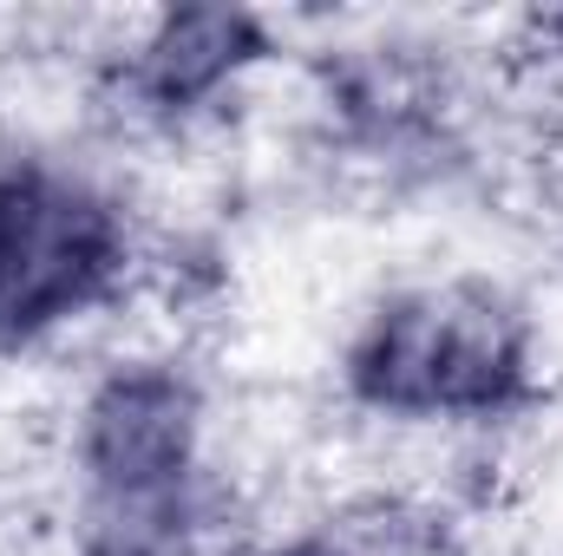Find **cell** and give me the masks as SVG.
<instances>
[{
    "instance_id": "1",
    "label": "cell",
    "mask_w": 563,
    "mask_h": 556,
    "mask_svg": "<svg viewBox=\"0 0 563 556\" xmlns=\"http://www.w3.org/2000/svg\"><path fill=\"white\" fill-rule=\"evenodd\" d=\"M86 556H190L203 531V400L177 367H119L79 413Z\"/></svg>"
},
{
    "instance_id": "2",
    "label": "cell",
    "mask_w": 563,
    "mask_h": 556,
    "mask_svg": "<svg viewBox=\"0 0 563 556\" xmlns=\"http://www.w3.org/2000/svg\"><path fill=\"white\" fill-rule=\"evenodd\" d=\"M347 393L387 419L511 413L531 393V321L492 281L400 288L361 321Z\"/></svg>"
},
{
    "instance_id": "3",
    "label": "cell",
    "mask_w": 563,
    "mask_h": 556,
    "mask_svg": "<svg viewBox=\"0 0 563 556\" xmlns=\"http://www.w3.org/2000/svg\"><path fill=\"white\" fill-rule=\"evenodd\" d=\"M125 216L73 170L0 157V347L92 314L125 276Z\"/></svg>"
},
{
    "instance_id": "4",
    "label": "cell",
    "mask_w": 563,
    "mask_h": 556,
    "mask_svg": "<svg viewBox=\"0 0 563 556\" xmlns=\"http://www.w3.org/2000/svg\"><path fill=\"white\" fill-rule=\"evenodd\" d=\"M263 53V33L250 13H223V7H190V13H164L157 33L132 59V86L151 105L184 112L197 99H210L223 79H236L250 59Z\"/></svg>"
},
{
    "instance_id": "5",
    "label": "cell",
    "mask_w": 563,
    "mask_h": 556,
    "mask_svg": "<svg viewBox=\"0 0 563 556\" xmlns=\"http://www.w3.org/2000/svg\"><path fill=\"white\" fill-rule=\"evenodd\" d=\"M243 556H367V551L334 544V537H288V544H263V551H243Z\"/></svg>"
}]
</instances>
